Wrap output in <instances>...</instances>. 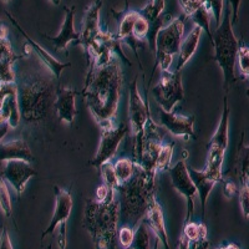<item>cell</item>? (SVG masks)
<instances>
[{"instance_id":"6da1fadb","label":"cell","mask_w":249,"mask_h":249,"mask_svg":"<svg viewBox=\"0 0 249 249\" xmlns=\"http://www.w3.org/2000/svg\"><path fill=\"white\" fill-rule=\"evenodd\" d=\"M122 82L124 76L116 56L106 64L89 65L81 95L101 130L113 127L112 121L119 108Z\"/></svg>"},{"instance_id":"7a4b0ae2","label":"cell","mask_w":249,"mask_h":249,"mask_svg":"<svg viewBox=\"0 0 249 249\" xmlns=\"http://www.w3.org/2000/svg\"><path fill=\"white\" fill-rule=\"evenodd\" d=\"M156 171H147L135 163L133 175L116 188L120 198V224L135 228L143 221L151 202L156 198Z\"/></svg>"},{"instance_id":"3957f363","label":"cell","mask_w":249,"mask_h":249,"mask_svg":"<svg viewBox=\"0 0 249 249\" xmlns=\"http://www.w3.org/2000/svg\"><path fill=\"white\" fill-rule=\"evenodd\" d=\"M111 191L104 202L89 198L84 212V228L88 231L95 249H117L120 226V202Z\"/></svg>"},{"instance_id":"277c9868","label":"cell","mask_w":249,"mask_h":249,"mask_svg":"<svg viewBox=\"0 0 249 249\" xmlns=\"http://www.w3.org/2000/svg\"><path fill=\"white\" fill-rule=\"evenodd\" d=\"M17 86L20 116L25 122L43 121L55 110L57 92L55 77L41 75L23 77Z\"/></svg>"},{"instance_id":"5b68a950","label":"cell","mask_w":249,"mask_h":249,"mask_svg":"<svg viewBox=\"0 0 249 249\" xmlns=\"http://www.w3.org/2000/svg\"><path fill=\"white\" fill-rule=\"evenodd\" d=\"M232 26V12H231V4L228 3L223 8L221 24L217 26L215 31L212 34L214 60L223 74V88L226 90V95L230 91L231 86L237 81L234 68L237 62L239 43L233 33Z\"/></svg>"},{"instance_id":"8992f818","label":"cell","mask_w":249,"mask_h":249,"mask_svg":"<svg viewBox=\"0 0 249 249\" xmlns=\"http://www.w3.org/2000/svg\"><path fill=\"white\" fill-rule=\"evenodd\" d=\"M186 19V15L175 18L168 25L159 31L156 37L155 68L159 65L161 71L170 70L173 55L178 54L181 44L184 39V20Z\"/></svg>"},{"instance_id":"52a82bcc","label":"cell","mask_w":249,"mask_h":249,"mask_svg":"<svg viewBox=\"0 0 249 249\" xmlns=\"http://www.w3.org/2000/svg\"><path fill=\"white\" fill-rule=\"evenodd\" d=\"M223 112H222L221 121L213 137L208 143V156H207L206 172L214 178L217 182H223V167L224 153L228 146V132H230V106L228 99L224 96Z\"/></svg>"},{"instance_id":"ba28073f","label":"cell","mask_w":249,"mask_h":249,"mask_svg":"<svg viewBox=\"0 0 249 249\" xmlns=\"http://www.w3.org/2000/svg\"><path fill=\"white\" fill-rule=\"evenodd\" d=\"M152 93L160 107L171 112L173 107L184 99L181 72L162 71L160 81L155 85Z\"/></svg>"},{"instance_id":"9c48e42d","label":"cell","mask_w":249,"mask_h":249,"mask_svg":"<svg viewBox=\"0 0 249 249\" xmlns=\"http://www.w3.org/2000/svg\"><path fill=\"white\" fill-rule=\"evenodd\" d=\"M188 157V152L184 151V157L179 160L177 163L168 170L173 188L179 195H182L187 199V215L184 222L188 223L195 214V197L197 196V188L191 178L188 167H187L186 160Z\"/></svg>"},{"instance_id":"30bf717a","label":"cell","mask_w":249,"mask_h":249,"mask_svg":"<svg viewBox=\"0 0 249 249\" xmlns=\"http://www.w3.org/2000/svg\"><path fill=\"white\" fill-rule=\"evenodd\" d=\"M130 124H126V122L120 124L117 127H111L108 128V130H102L99 150H97L95 157L90 161L91 166L100 170L102 163L110 161L113 157V155L116 153L117 148H119L122 140H124V137L127 136L128 133H130Z\"/></svg>"},{"instance_id":"8fae6325","label":"cell","mask_w":249,"mask_h":249,"mask_svg":"<svg viewBox=\"0 0 249 249\" xmlns=\"http://www.w3.org/2000/svg\"><path fill=\"white\" fill-rule=\"evenodd\" d=\"M128 117H130V126L135 135V139H139L143 135L144 124L151 117V111L147 100L143 101L140 95L139 88H137V77H135L130 85Z\"/></svg>"},{"instance_id":"7c38bea8","label":"cell","mask_w":249,"mask_h":249,"mask_svg":"<svg viewBox=\"0 0 249 249\" xmlns=\"http://www.w3.org/2000/svg\"><path fill=\"white\" fill-rule=\"evenodd\" d=\"M0 176L12 184L18 197H20L23 195L29 179L36 176V170L31 166L30 162L21 161V160H10V161L4 162L3 172Z\"/></svg>"},{"instance_id":"4fadbf2b","label":"cell","mask_w":249,"mask_h":249,"mask_svg":"<svg viewBox=\"0 0 249 249\" xmlns=\"http://www.w3.org/2000/svg\"><path fill=\"white\" fill-rule=\"evenodd\" d=\"M21 57V55H17L13 50L8 28L3 20H0V84H14L17 81L13 65Z\"/></svg>"},{"instance_id":"5bb4252c","label":"cell","mask_w":249,"mask_h":249,"mask_svg":"<svg viewBox=\"0 0 249 249\" xmlns=\"http://www.w3.org/2000/svg\"><path fill=\"white\" fill-rule=\"evenodd\" d=\"M102 8V0H95L89 8L86 9L84 19H82V28L80 33V40L77 45H82L88 50L90 46L99 41L104 31L100 28V10Z\"/></svg>"},{"instance_id":"9a60e30c","label":"cell","mask_w":249,"mask_h":249,"mask_svg":"<svg viewBox=\"0 0 249 249\" xmlns=\"http://www.w3.org/2000/svg\"><path fill=\"white\" fill-rule=\"evenodd\" d=\"M111 12L113 13L115 18L119 20V29H117V34L115 36H116V39L119 40L120 43L124 41L126 45H128L135 51L140 66H141V61H140L139 55H137V49L141 48L143 41L137 40L136 37L133 36V25H135L137 18H139L140 10H126V12L119 13L111 9Z\"/></svg>"},{"instance_id":"2e32d148","label":"cell","mask_w":249,"mask_h":249,"mask_svg":"<svg viewBox=\"0 0 249 249\" xmlns=\"http://www.w3.org/2000/svg\"><path fill=\"white\" fill-rule=\"evenodd\" d=\"M160 122L171 135L176 137H183L186 141L190 139H195V117L193 116H181L172 111H164L163 108H159Z\"/></svg>"},{"instance_id":"e0dca14e","label":"cell","mask_w":249,"mask_h":249,"mask_svg":"<svg viewBox=\"0 0 249 249\" xmlns=\"http://www.w3.org/2000/svg\"><path fill=\"white\" fill-rule=\"evenodd\" d=\"M55 191V211L53 218L48 228L41 234V242L48 237L49 234H53L56 230V227L62 223H66L71 214L72 210V197L70 195V191L64 190L59 186H54Z\"/></svg>"},{"instance_id":"ac0fdd59","label":"cell","mask_w":249,"mask_h":249,"mask_svg":"<svg viewBox=\"0 0 249 249\" xmlns=\"http://www.w3.org/2000/svg\"><path fill=\"white\" fill-rule=\"evenodd\" d=\"M6 15H8V18L10 19V21H12L13 25L15 26V28L18 29V30L20 31V34L23 35L24 39L26 40V44H28L29 46H30V49L33 51H35V54L37 55V57L40 59V61L43 62L44 65L46 66V68L49 69V71L51 72V75H53V77H55L56 80L60 79V76H61V72L64 69H68L70 68L71 64L70 62H61L59 61L57 59H55L54 56H51L50 54H49L48 51L45 50L44 48H41V46L39 45V44L35 41V40L31 39L30 36H29V34L26 33L25 30H24L21 26H20V24L18 23L17 20L13 18V15L10 14V13L6 12Z\"/></svg>"},{"instance_id":"d6986e66","label":"cell","mask_w":249,"mask_h":249,"mask_svg":"<svg viewBox=\"0 0 249 249\" xmlns=\"http://www.w3.org/2000/svg\"><path fill=\"white\" fill-rule=\"evenodd\" d=\"M64 12H65V19H64L59 34L54 37L44 34L45 39L54 44L56 51H66L70 41H74L77 44L80 40V33H77L74 28V17L75 13H76V8L75 6H65Z\"/></svg>"},{"instance_id":"ffe728a7","label":"cell","mask_w":249,"mask_h":249,"mask_svg":"<svg viewBox=\"0 0 249 249\" xmlns=\"http://www.w3.org/2000/svg\"><path fill=\"white\" fill-rule=\"evenodd\" d=\"M76 91L70 88L59 86L56 92V101H55V112L60 121L71 124L76 116Z\"/></svg>"},{"instance_id":"44dd1931","label":"cell","mask_w":249,"mask_h":249,"mask_svg":"<svg viewBox=\"0 0 249 249\" xmlns=\"http://www.w3.org/2000/svg\"><path fill=\"white\" fill-rule=\"evenodd\" d=\"M144 223L147 224V227L156 234V238H159L160 242L164 246L166 249L170 248V241H168V234L166 231V226H164V218L162 208L160 203L157 202V198L153 199L151 202L148 211L143 218Z\"/></svg>"},{"instance_id":"7402d4cb","label":"cell","mask_w":249,"mask_h":249,"mask_svg":"<svg viewBox=\"0 0 249 249\" xmlns=\"http://www.w3.org/2000/svg\"><path fill=\"white\" fill-rule=\"evenodd\" d=\"M10 160H21L30 163L34 162V156L25 140L18 139L9 142H0V162Z\"/></svg>"},{"instance_id":"603a6c76","label":"cell","mask_w":249,"mask_h":249,"mask_svg":"<svg viewBox=\"0 0 249 249\" xmlns=\"http://www.w3.org/2000/svg\"><path fill=\"white\" fill-rule=\"evenodd\" d=\"M188 167V172H190L191 178H192L193 183H195L196 188H197V195L199 196V201H201L202 206V214L204 217V213H206V204L208 201V197L211 195V191L213 190V187L218 183L215 179H213L206 171H198L195 170L191 166H187Z\"/></svg>"},{"instance_id":"cb8c5ba5","label":"cell","mask_w":249,"mask_h":249,"mask_svg":"<svg viewBox=\"0 0 249 249\" xmlns=\"http://www.w3.org/2000/svg\"><path fill=\"white\" fill-rule=\"evenodd\" d=\"M202 33H203L202 28L196 25L195 28L190 31V34L184 37L183 41H182L181 44V48H179L178 61H177V68H176V71H181V69L183 68L187 62L190 61L191 57L193 56V54H195L197 48H198Z\"/></svg>"},{"instance_id":"d4e9b609","label":"cell","mask_w":249,"mask_h":249,"mask_svg":"<svg viewBox=\"0 0 249 249\" xmlns=\"http://www.w3.org/2000/svg\"><path fill=\"white\" fill-rule=\"evenodd\" d=\"M233 175L239 179V182H249V146L244 143V132L242 133L241 142L238 144Z\"/></svg>"},{"instance_id":"484cf974","label":"cell","mask_w":249,"mask_h":249,"mask_svg":"<svg viewBox=\"0 0 249 249\" xmlns=\"http://www.w3.org/2000/svg\"><path fill=\"white\" fill-rule=\"evenodd\" d=\"M0 112L4 116V119L8 121L10 127L17 128L19 126L21 116H20L19 104H18V90L13 91L5 97L1 108H0Z\"/></svg>"},{"instance_id":"4316f807","label":"cell","mask_w":249,"mask_h":249,"mask_svg":"<svg viewBox=\"0 0 249 249\" xmlns=\"http://www.w3.org/2000/svg\"><path fill=\"white\" fill-rule=\"evenodd\" d=\"M191 19L195 21V25L202 28V30L206 31V34L210 37L211 43H212V33H211V19H212V12H211L210 6L207 5L204 1L203 5L191 15Z\"/></svg>"},{"instance_id":"83f0119b","label":"cell","mask_w":249,"mask_h":249,"mask_svg":"<svg viewBox=\"0 0 249 249\" xmlns=\"http://www.w3.org/2000/svg\"><path fill=\"white\" fill-rule=\"evenodd\" d=\"M164 5H166V0H148L147 4L140 10V13L148 20V23H151L163 14Z\"/></svg>"},{"instance_id":"f1b7e54d","label":"cell","mask_w":249,"mask_h":249,"mask_svg":"<svg viewBox=\"0 0 249 249\" xmlns=\"http://www.w3.org/2000/svg\"><path fill=\"white\" fill-rule=\"evenodd\" d=\"M113 166H115V172H116L120 184L127 182L132 177L133 171H135V163L132 160L119 159Z\"/></svg>"},{"instance_id":"f546056e","label":"cell","mask_w":249,"mask_h":249,"mask_svg":"<svg viewBox=\"0 0 249 249\" xmlns=\"http://www.w3.org/2000/svg\"><path fill=\"white\" fill-rule=\"evenodd\" d=\"M183 235L190 242L202 241L207 239V226L204 223H193L188 222L184 226Z\"/></svg>"},{"instance_id":"4dcf8cb0","label":"cell","mask_w":249,"mask_h":249,"mask_svg":"<svg viewBox=\"0 0 249 249\" xmlns=\"http://www.w3.org/2000/svg\"><path fill=\"white\" fill-rule=\"evenodd\" d=\"M150 233H148L147 224L142 221L137 227L136 232H135V238H133V243L131 248L132 249H151L150 248Z\"/></svg>"},{"instance_id":"1f68e13d","label":"cell","mask_w":249,"mask_h":249,"mask_svg":"<svg viewBox=\"0 0 249 249\" xmlns=\"http://www.w3.org/2000/svg\"><path fill=\"white\" fill-rule=\"evenodd\" d=\"M173 156V143H163L156 161V171H168Z\"/></svg>"},{"instance_id":"d6a6232c","label":"cell","mask_w":249,"mask_h":249,"mask_svg":"<svg viewBox=\"0 0 249 249\" xmlns=\"http://www.w3.org/2000/svg\"><path fill=\"white\" fill-rule=\"evenodd\" d=\"M100 171H101L102 178H104V181H105L106 186L116 191L117 187L120 186V182L119 179H117V176H116V172H115V166H113V163H111L110 161L102 163L101 167H100Z\"/></svg>"},{"instance_id":"836d02e7","label":"cell","mask_w":249,"mask_h":249,"mask_svg":"<svg viewBox=\"0 0 249 249\" xmlns=\"http://www.w3.org/2000/svg\"><path fill=\"white\" fill-rule=\"evenodd\" d=\"M0 208H1V211H3V213L6 217H12V198H10V195H9V188L6 181L1 176H0Z\"/></svg>"},{"instance_id":"e575fe53","label":"cell","mask_w":249,"mask_h":249,"mask_svg":"<svg viewBox=\"0 0 249 249\" xmlns=\"http://www.w3.org/2000/svg\"><path fill=\"white\" fill-rule=\"evenodd\" d=\"M237 61L238 66H239V71H241V75L243 76V79L249 77V46L239 43Z\"/></svg>"},{"instance_id":"d590c367","label":"cell","mask_w":249,"mask_h":249,"mask_svg":"<svg viewBox=\"0 0 249 249\" xmlns=\"http://www.w3.org/2000/svg\"><path fill=\"white\" fill-rule=\"evenodd\" d=\"M148 33H150V23H148V20L140 13L136 23L133 25V36L136 37L137 40L144 41V40H147Z\"/></svg>"},{"instance_id":"8d00e7d4","label":"cell","mask_w":249,"mask_h":249,"mask_svg":"<svg viewBox=\"0 0 249 249\" xmlns=\"http://www.w3.org/2000/svg\"><path fill=\"white\" fill-rule=\"evenodd\" d=\"M133 238H135V231L132 227L121 226L117 234V241L120 242L121 247L124 249H130L132 247Z\"/></svg>"},{"instance_id":"74e56055","label":"cell","mask_w":249,"mask_h":249,"mask_svg":"<svg viewBox=\"0 0 249 249\" xmlns=\"http://www.w3.org/2000/svg\"><path fill=\"white\" fill-rule=\"evenodd\" d=\"M239 202H241L242 211H243L244 217H249V182L243 181L241 182V187H239Z\"/></svg>"},{"instance_id":"f35d334b","label":"cell","mask_w":249,"mask_h":249,"mask_svg":"<svg viewBox=\"0 0 249 249\" xmlns=\"http://www.w3.org/2000/svg\"><path fill=\"white\" fill-rule=\"evenodd\" d=\"M178 4L183 12V15H186V18H190L193 13L197 12L203 5L204 0H178Z\"/></svg>"},{"instance_id":"ab89813d","label":"cell","mask_w":249,"mask_h":249,"mask_svg":"<svg viewBox=\"0 0 249 249\" xmlns=\"http://www.w3.org/2000/svg\"><path fill=\"white\" fill-rule=\"evenodd\" d=\"M223 192H224V196H226V198L231 199V198H233V197H234L238 192H239V188H238L237 184L234 183V181L227 179V181L224 182Z\"/></svg>"},{"instance_id":"60d3db41","label":"cell","mask_w":249,"mask_h":249,"mask_svg":"<svg viewBox=\"0 0 249 249\" xmlns=\"http://www.w3.org/2000/svg\"><path fill=\"white\" fill-rule=\"evenodd\" d=\"M17 90V82H14V84H0V108H1L4 100H5V97L8 96L9 93Z\"/></svg>"},{"instance_id":"b9f144b4","label":"cell","mask_w":249,"mask_h":249,"mask_svg":"<svg viewBox=\"0 0 249 249\" xmlns=\"http://www.w3.org/2000/svg\"><path fill=\"white\" fill-rule=\"evenodd\" d=\"M0 249H13L12 241H10V237H9V232L6 227H4L3 232L0 234Z\"/></svg>"},{"instance_id":"7bdbcfd3","label":"cell","mask_w":249,"mask_h":249,"mask_svg":"<svg viewBox=\"0 0 249 249\" xmlns=\"http://www.w3.org/2000/svg\"><path fill=\"white\" fill-rule=\"evenodd\" d=\"M111 191H112V188L107 187L106 184H101V186H100L99 188L96 190V197H95V199L99 202H104L108 197V195H110Z\"/></svg>"},{"instance_id":"ee69618b","label":"cell","mask_w":249,"mask_h":249,"mask_svg":"<svg viewBox=\"0 0 249 249\" xmlns=\"http://www.w3.org/2000/svg\"><path fill=\"white\" fill-rule=\"evenodd\" d=\"M190 249H210V242L207 239H202V241L191 242Z\"/></svg>"},{"instance_id":"f6af8a7d","label":"cell","mask_w":249,"mask_h":249,"mask_svg":"<svg viewBox=\"0 0 249 249\" xmlns=\"http://www.w3.org/2000/svg\"><path fill=\"white\" fill-rule=\"evenodd\" d=\"M190 243L191 242L182 234L178 242V249H190Z\"/></svg>"},{"instance_id":"bcb514c9","label":"cell","mask_w":249,"mask_h":249,"mask_svg":"<svg viewBox=\"0 0 249 249\" xmlns=\"http://www.w3.org/2000/svg\"><path fill=\"white\" fill-rule=\"evenodd\" d=\"M9 127H10V126H9L8 122H3V124H0V142H1V140H3L4 137H5Z\"/></svg>"},{"instance_id":"7dc6e473","label":"cell","mask_w":249,"mask_h":249,"mask_svg":"<svg viewBox=\"0 0 249 249\" xmlns=\"http://www.w3.org/2000/svg\"><path fill=\"white\" fill-rule=\"evenodd\" d=\"M215 249H241V247L235 243H230V244H227V246L218 247V248H215Z\"/></svg>"},{"instance_id":"c3c4849f","label":"cell","mask_w":249,"mask_h":249,"mask_svg":"<svg viewBox=\"0 0 249 249\" xmlns=\"http://www.w3.org/2000/svg\"><path fill=\"white\" fill-rule=\"evenodd\" d=\"M48 1L53 4V5H59V4L61 3V0H48Z\"/></svg>"},{"instance_id":"681fc988","label":"cell","mask_w":249,"mask_h":249,"mask_svg":"<svg viewBox=\"0 0 249 249\" xmlns=\"http://www.w3.org/2000/svg\"><path fill=\"white\" fill-rule=\"evenodd\" d=\"M153 249H160V239H159V238L156 239V242H155V248H153Z\"/></svg>"},{"instance_id":"f907efd6","label":"cell","mask_w":249,"mask_h":249,"mask_svg":"<svg viewBox=\"0 0 249 249\" xmlns=\"http://www.w3.org/2000/svg\"><path fill=\"white\" fill-rule=\"evenodd\" d=\"M247 96L249 97V89H248V90H247Z\"/></svg>"},{"instance_id":"816d5d0a","label":"cell","mask_w":249,"mask_h":249,"mask_svg":"<svg viewBox=\"0 0 249 249\" xmlns=\"http://www.w3.org/2000/svg\"><path fill=\"white\" fill-rule=\"evenodd\" d=\"M4 3H8V1H10V0H3Z\"/></svg>"},{"instance_id":"f5cc1de1","label":"cell","mask_w":249,"mask_h":249,"mask_svg":"<svg viewBox=\"0 0 249 249\" xmlns=\"http://www.w3.org/2000/svg\"><path fill=\"white\" fill-rule=\"evenodd\" d=\"M130 249H132V248H130Z\"/></svg>"}]
</instances>
